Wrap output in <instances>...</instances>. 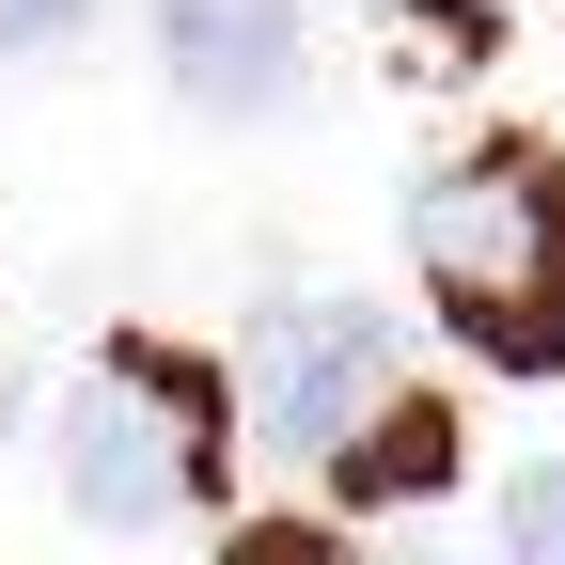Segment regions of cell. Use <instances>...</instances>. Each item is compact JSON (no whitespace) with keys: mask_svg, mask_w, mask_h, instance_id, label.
<instances>
[{"mask_svg":"<svg viewBox=\"0 0 565 565\" xmlns=\"http://www.w3.org/2000/svg\"><path fill=\"white\" fill-rule=\"evenodd\" d=\"M408 252L503 377H565V158H534V141L456 158L408 204Z\"/></svg>","mask_w":565,"mask_h":565,"instance_id":"obj_1","label":"cell"},{"mask_svg":"<svg viewBox=\"0 0 565 565\" xmlns=\"http://www.w3.org/2000/svg\"><path fill=\"white\" fill-rule=\"evenodd\" d=\"M63 503L110 534H173L221 503V377L189 345H110L63 393Z\"/></svg>","mask_w":565,"mask_h":565,"instance_id":"obj_2","label":"cell"},{"mask_svg":"<svg viewBox=\"0 0 565 565\" xmlns=\"http://www.w3.org/2000/svg\"><path fill=\"white\" fill-rule=\"evenodd\" d=\"M377 393H393V330H377L362 299H299V315H267V345H252V424H267L282 456H330Z\"/></svg>","mask_w":565,"mask_h":565,"instance_id":"obj_3","label":"cell"},{"mask_svg":"<svg viewBox=\"0 0 565 565\" xmlns=\"http://www.w3.org/2000/svg\"><path fill=\"white\" fill-rule=\"evenodd\" d=\"M158 47H173V95L204 126L299 110V0H158Z\"/></svg>","mask_w":565,"mask_h":565,"instance_id":"obj_4","label":"cell"},{"mask_svg":"<svg viewBox=\"0 0 565 565\" xmlns=\"http://www.w3.org/2000/svg\"><path fill=\"white\" fill-rule=\"evenodd\" d=\"M330 471H345V503H424V487H456V424L408 408V393H377V408L330 440Z\"/></svg>","mask_w":565,"mask_h":565,"instance_id":"obj_5","label":"cell"},{"mask_svg":"<svg viewBox=\"0 0 565 565\" xmlns=\"http://www.w3.org/2000/svg\"><path fill=\"white\" fill-rule=\"evenodd\" d=\"M503 534H519V550H565V456H550V471H519V487H503Z\"/></svg>","mask_w":565,"mask_h":565,"instance_id":"obj_6","label":"cell"},{"mask_svg":"<svg viewBox=\"0 0 565 565\" xmlns=\"http://www.w3.org/2000/svg\"><path fill=\"white\" fill-rule=\"evenodd\" d=\"M79 17H95V0H0V47H63Z\"/></svg>","mask_w":565,"mask_h":565,"instance_id":"obj_7","label":"cell"}]
</instances>
